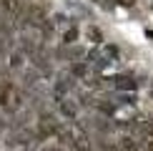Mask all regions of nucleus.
<instances>
[{
	"mask_svg": "<svg viewBox=\"0 0 153 151\" xmlns=\"http://www.w3.org/2000/svg\"><path fill=\"white\" fill-rule=\"evenodd\" d=\"M63 113H65V116H75V106H71V103H63Z\"/></svg>",
	"mask_w": 153,
	"mask_h": 151,
	"instance_id": "nucleus-6",
	"label": "nucleus"
},
{
	"mask_svg": "<svg viewBox=\"0 0 153 151\" xmlns=\"http://www.w3.org/2000/svg\"><path fill=\"white\" fill-rule=\"evenodd\" d=\"M113 81H116L118 88H136V81H131L128 76H118V78H113Z\"/></svg>",
	"mask_w": 153,
	"mask_h": 151,
	"instance_id": "nucleus-4",
	"label": "nucleus"
},
{
	"mask_svg": "<svg viewBox=\"0 0 153 151\" xmlns=\"http://www.w3.org/2000/svg\"><path fill=\"white\" fill-rule=\"evenodd\" d=\"M113 149H116V151H138V144L133 141L131 136H123L118 144H113Z\"/></svg>",
	"mask_w": 153,
	"mask_h": 151,
	"instance_id": "nucleus-2",
	"label": "nucleus"
},
{
	"mask_svg": "<svg viewBox=\"0 0 153 151\" xmlns=\"http://www.w3.org/2000/svg\"><path fill=\"white\" fill-rule=\"evenodd\" d=\"M71 151H91V144H88V138H75L71 144Z\"/></svg>",
	"mask_w": 153,
	"mask_h": 151,
	"instance_id": "nucleus-3",
	"label": "nucleus"
},
{
	"mask_svg": "<svg viewBox=\"0 0 153 151\" xmlns=\"http://www.w3.org/2000/svg\"><path fill=\"white\" fill-rule=\"evenodd\" d=\"M58 131H60V126L55 123L53 116H43L40 118V126H38V136H40V138H48V136L58 134Z\"/></svg>",
	"mask_w": 153,
	"mask_h": 151,
	"instance_id": "nucleus-1",
	"label": "nucleus"
},
{
	"mask_svg": "<svg viewBox=\"0 0 153 151\" xmlns=\"http://www.w3.org/2000/svg\"><path fill=\"white\" fill-rule=\"evenodd\" d=\"M73 40H75V28H71L65 33V43H73Z\"/></svg>",
	"mask_w": 153,
	"mask_h": 151,
	"instance_id": "nucleus-8",
	"label": "nucleus"
},
{
	"mask_svg": "<svg viewBox=\"0 0 153 151\" xmlns=\"http://www.w3.org/2000/svg\"><path fill=\"white\" fill-rule=\"evenodd\" d=\"M148 149H151V151H153V138H148Z\"/></svg>",
	"mask_w": 153,
	"mask_h": 151,
	"instance_id": "nucleus-10",
	"label": "nucleus"
},
{
	"mask_svg": "<svg viewBox=\"0 0 153 151\" xmlns=\"http://www.w3.org/2000/svg\"><path fill=\"white\" fill-rule=\"evenodd\" d=\"M8 96H10V86H0V106L8 103Z\"/></svg>",
	"mask_w": 153,
	"mask_h": 151,
	"instance_id": "nucleus-5",
	"label": "nucleus"
},
{
	"mask_svg": "<svg viewBox=\"0 0 153 151\" xmlns=\"http://www.w3.org/2000/svg\"><path fill=\"white\" fill-rule=\"evenodd\" d=\"M3 5L5 8H15V0H3Z\"/></svg>",
	"mask_w": 153,
	"mask_h": 151,
	"instance_id": "nucleus-9",
	"label": "nucleus"
},
{
	"mask_svg": "<svg viewBox=\"0 0 153 151\" xmlns=\"http://www.w3.org/2000/svg\"><path fill=\"white\" fill-rule=\"evenodd\" d=\"M88 35H91V38H93L95 43H100V30H95V28H91V30H88Z\"/></svg>",
	"mask_w": 153,
	"mask_h": 151,
	"instance_id": "nucleus-7",
	"label": "nucleus"
}]
</instances>
